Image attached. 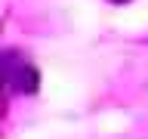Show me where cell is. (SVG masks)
Segmentation results:
<instances>
[{
  "label": "cell",
  "instance_id": "1",
  "mask_svg": "<svg viewBox=\"0 0 148 139\" xmlns=\"http://www.w3.org/2000/svg\"><path fill=\"white\" fill-rule=\"evenodd\" d=\"M12 77H16V90L18 93H34L37 87H40V77H37V68H31V65H18L16 71H12Z\"/></svg>",
  "mask_w": 148,
  "mask_h": 139
},
{
  "label": "cell",
  "instance_id": "2",
  "mask_svg": "<svg viewBox=\"0 0 148 139\" xmlns=\"http://www.w3.org/2000/svg\"><path fill=\"white\" fill-rule=\"evenodd\" d=\"M16 68H18V62H16V56H12V53H3V56H0V83L6 81V77H12Z\"/></svg>",
  "mask_w": 148,
  "mask_h": 139
},
{
  "label": "cell",
  "instance_id": "3",
  "mask_svg": "<svg viewBox=\"0 0 148 139\" xmlns=\"http://www.w3.org/2000/svg\"><path fill=\"white\" fill-rule=\"evenodd\" d=\"M108 3H130V0H108Z\"/></svg>",
  "mask_w": 148,
  "mask_h": 139
}]
</instances>
